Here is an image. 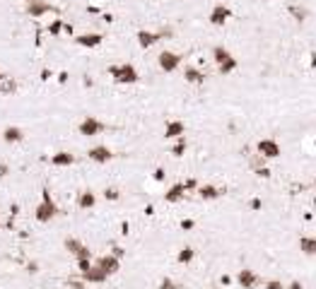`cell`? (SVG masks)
<instances>
[{
  "instance_id": "cell-22",
  "label": "cell",
  "mask_w": 316,
  "mask_h": 289,
  "mask_svg": "<svg viewBox=\"0 0 316 289\" xmlns=\"http://www.w3.org/2000/svg\"><path fill=\"white\" fill-rule=\"evenodd\" d=\"M51 164H53V166H73L75 154H70V152H56V154L51 157Z\"/></svg>"
},
{
  "instance_id": "cell-25",
  "label": "cell",
  "mask_w": 316,
  "mask_h": 289,
  "mask_svg": "<svg viewBox=\"0 0 316 289\" xmlns=\"http://www.w3.org/2000/svg\"><path fill=\"white\" fill-rule=\"evenodd\" d=\"M46 32H49V34L53 36V39H58V36L63 34V32H65V22H63V19L58 17V19H53V22H51V24H49V27H46Z\"/></svg>"
},
{
  "instance_id": "cell-32",
  "label": "cell",
  "mask_w": 316,
  "mask_h": 289,
  "mask_svg": "<svg viewBox=\"0 0 316 289\" xmlns=\"http://www.w3.org/2000/svg\"><path fill=\"white\" fill-rule=\"evenodd\" d=\"M104 198H106V200H111V202H113V200H118V198H121V193H118L116 188H106V191H104Z\"/></svg>"
},
{
  "instance_id": "cell-13",
  "label": "cell",
  "mask_w": 316,
  "mask_h": 289,
  "mask_svg": "<svg viewBox=\"0 0 316 289\" xmlns=\"http://www.w3.org/2000/svg\"><path fill=\"white\" fill-rule=\"evenodd\" d=\"M259 282H261V277L254 270H249V268L239 270V275H237V285H239L242 289H254Z\"/></svg>"
},
{
  "instance_id": "cell-37",
  "label": "cell",
  "mask_w": 316,
  "mask_h": 289,
  "mask_svg": "<svg viewBox=\"0 0 316 289\" xmlns=\"http://www.w3.org/2000/svg\"><path fill=\"white\" fill-rule=\"evenodd\" d=\"M113 255H116V258H123V255H126V251H123V248H121V246H113Z\"/></svg>"
},
{
  "instance_id": "cell-12",
  "label": "cell",
  "mask_w": 316,
  "mask_h": 289,
  "mask_svg": "<svg viewBox=\"0 0 316 289\" xmlns=\"http://www.w3.org/2000/svg\"><path fill=\"white\" fill-rule=\"evenodd\" d=\"M80 280H82L85 285H104L109 277H106V275H104V272H102V270H99V268H97V265L92 263V268H90V270L80 272Z\"/></svg>"
},
{
  "instance_id": "cell-27",
  "label": "cell",
  "mask_w": 316,
  "mask_h": 289,
  "mask_svg": "<svg viewBox=\"0 0 316 289\" xmlns=\"http://www.w3.org/2000/svg\"><path fill=\"white\" fill-rule=\"evenodd\" d=\"M186 147H188L186 138L181 135V138H176V144L171 147V154H174V157H184V152H186Z\"/></svg>"
},
{
  "instance_id": "cell-7",
  "label": "cell",
  "mask_w": 316,
  "mask_h": 289,
  "mask_svg": "<svg viewBox=\"0 0 316 289\" xmlns=\"http://www.w3.org/2000/svg\"><path fill=\"white\" fill-rule=\"evenodd\" d=\"M94 265L104 272L106 277H111V275H116V272L121 270V258H116L113 253H106V255H99L94 260Z\"/></svg>"
},
{
  "instance_id": "cell-33",
  "label": "cell",
  "mask_w": 316,
  "mask_h": 289,
  "mask_svg": "<svg viewBox=\"0 0 316 289\" xmlns=\"http://www.w3.org/2000/svg\"><path fill=\"white\" fill-rule=\"evenodd\" d=\"M65 287H68V289H85V287H87V285H85L82 280H70V282H68Z\"/></svg>"
},
{
  "instance_id": "cell-6",
  "label": "cell",
  "mask_w": 316,
  "mask_h": 289,
  "mask_svg": "<svg viewBox=\"0 0 316 289\" xmlns=\"http://www.w3.org/2000/svg\"><path fill=\"white\" fill-rule=\"evenodd\" d=\"M63 246H65V251L73 255L75 260H82V258H94L92 255V251L80 241V239H75V236H68L65 241H63Z\"/></svg>"
},
{
  "instance_id": "cell-3",
  "label": "cell",
  "mask_w": 316,
  "mask_h": 289,
  "mask_svg": "<svg viewBox=\"0 0 316 289\" xmlns=\"http://www.w3.org/2000/svg\"><path fill=\"white\" fill-rule=\"evenodd\" d=\"M24 12H27V17L32 19H41L44 15H60V10L58 7H53L49 0H29L27 2V7H24Z\"/></svg>"
},
{
  "instance_id": "cell-41",
  "label": "cell",
  "mask_w": 316,
  "mask_h": 289,
  "mask_svg": "<svg viewBox=\"0 0 316 289\" xmlns=\"http://www.w3.org/2000/svg\"><path fill=\"white\" fill-rule=\"evenodd\" d=\"M0 82H5V75H2V72H0Z\"/></svg>"
},
{
  "instance_id": "cell-24",
  "label": "cell",
  "mask_w": 316,
  "mask_h": 289,
  "mask_svg": "<svg viewBox=\"0 0 316 289\" xmlns=\"http://www.w3.org/2000/svg\"><path fill=\"white\" fill-rule=\"evenodd\" d=\"M237 65H239V63H237V58L232 55V58H227L224 63H220V65H217V70H220V75H224V77H227V75H232V72L237 70Z\"/></svg>"
},
{
  "instance_id": "cell-29",
  "label": "cell",
  "mask_w": 316,
  "mask_h": 289,
  "mask_svg": "<svg viewBox=\"0 0 316 289\" xmlns=\"http://www.w3.org/2000/svg\"><path fill=\"white\" fill-rule=\"evenodd\" d=\"M92 263H94V258H82V260H77V270H80V272L90 270V268H92Z\"/></svg>"
},
{
  "instance_id": "cell-34",
  "label": "cell",
  "mask_w": 316,
  "mask_h": 289,
  "mask_svg": "<svg viewBox=\"0 0 316 289\" xmlns=\"http://www.w3.org/2000/svg\"><path fill=\"white\" fill-rule=\"evenodd\" d=\"M265 289H285V287H282L280 280H268V282H265Z\"/></svg>"
},
{
  "instance_id": "cell-21",
  "label": "cell",
  "mask_w": 316,
  "mask_h": 289,
  "mask_svg": "<svg viewBox=\"0 0 316 289\" xmlns=\"http://www.w3.org/2000/svg\"><path fill=\"white\" fill-rule=\"evenodd\" d=\"M184 80L191 82V85H201V82H205V72H201L198 68H193V65H188L186 70H184Z\"/></svg>"
},
{
  "instance_id": "cell-30",
  "label": "cell",
  "mask_w": 316,
  "mask_h": 289,
  "mask_svg": "<svg viewBox=\"0 0 316 289\" xmlns=\"http://www.w3.org/2000/svg\"><path fill=\"white\" fill-rule=\"evenodd\" d=\"M159 289H181V285H176L174 280L164 277V280H162V285H159Z\"/></svg>"
},
{
  "instance_id": "cell-14",
  "label": "cell",
  "mask_w": 316,
  "mask_h": 289,
  "mask_svg": "<svg viewBox=\"0 0 316 289\" xmlns=\"http://www.w3.org/2000/svg\"><path fill=\"white\" fill-rule=\"evenodd\" d=\"M135 39H138V46H140V48H152L157 41H162V34H159V32H148V29H140V32L135 34Z\"/></svg>"
},
{
  "instance_id": "cell-4",
  "label": "cell",
  "mask_w": 316,
  "mask_h": 289,
  "mask_svg": "<svg viewBox=\"0 0 316 289\" xmlns=\"http://www.w3.org/2000/svg\"><path fill=\"white\" fill-rule=\"evenodd\" d=\"M77 130H80L82 138H94V135H102V133L106 130V126H104L99 118H94V116H85V118L80 121Z\"/></svg>"
},
{
  "instance_id": "cell-15",
  "label": "cell",
  "mask_w": 316,
  "mask_h": 289,
  "mask_svg": "<svg viewBox=\"0 0 316 289\" xmlns=\"http://www.w3.org/2000/svg\"><path fill=\"white\" fill-rule=\"evenodd\" d=\"M24 140V130L19 126H7L5 130H2V143L7 144H17Z\"/></svg>"
},
{
  "instance_id": "cell-26",
  "label": "cell",
  "mask_w": 316,
  "mask_h": 289,
  "mask_svg": "<svg viewBox=\"0 0 316 289\" xmlns=\"http://www.w3.org/2000/svg\"><path fill=\"white\" fill-rule=\"evenodd\" d=\"M227 58H232V53H229L224 46H215V48H212V60H215L217 65H220V63H224Z\"/></svg>"
},
{
  "instance_id": "cell-38",
  "label": "cell",
  "mask_w": 316,
  "mask_h": 289,
  "mask_svg": "<svg viewBox=\"0 0 316 289\" xmlns=\"http://www.w3.org/2000/svg\"><path fill=\"white\" fill-rule=\"evenodd\" d=\"M181 229H193V219H184L181 222Z\"/></svg>"
},
{
  "instance_id": "cell-2",
  "label": "cell",
  "mask_w": 316,
  "mask_h": 289,
  "mask_svg": "<svg viewBox=\"0 0 316 289\" xmlns=\"http://www.w3.org/2000/svg\"><path fill=\"white\" fill-rule=\"evenodd\" d=\"M109 75L113 77L116 85H135L140 80V72L133 63H121V65H111L109 68Z\"/></svg>"
},
{
  "instance_id": "cell-40",
  "label": "cell",
  "mask_w": 316,
  "mask_h": 289,
  "mask_svg": "<svg viewBox=\"0 0 316 289\" xmlns=\"http://www.w3.org/2000/svg\"><path fill=\"white\" fill-rule=\"evenodd\" d=\"M0 176H7V164H0Z\"/></svg>"
},
{
  "instance_id": "cell-16",
  "label": "cell",
  "mask_w": 316,
  "mask_h": 289,
  "mask_svg": "<svg viewBox=\"0 0 316 289\" xmlns=\"http://www.w3.org/2000/svg\"><path fill=\"white\" fill-rule=\"evenodd\" d=\"M186 198V188H184V183H174V186H169L167 193H164V200L167 202H181V200Z\"/></svg>"
},
{
  "instance_id": "cell-5",
  "label": "cell",
  "mask_w": 316,
  "mask_h": 289,
  "mask_svg": "<svg viewBox=\"0 0 316 289\" xmlns=\"http://www.w3.org/2000/svg\"><path fill=\"white\" fill-rule=\"evenodd\" d=\"M181 60H184V55L176 53V51H162L157 55V65H159L162 72H174L181 65Z\"/></svg>"
},
{
  "instance_id": "cell-31",
  "label": "cell",
  "mask_w": 316,
  "mask_h": 289,
  "mask_svg": "<svg viewBox=\"0 0 316 289\" xmlns=\"http://www.w3.org/2000/svg\"><path fill=\"white\" fill-rule=\"evenodd\" d=\"M184 188H186V193L198 191V181H196V179H186V181H184Z\"/></svg>"
},
{
  "instance_id": "cell-18",
  "label": "cell",
  "mask_w": 316,
  "mask_h": 289,
  "mask_svg": "<svg viewBox=\"0 0 316 289\" xmlns=\"http://www.w3.org/2000/svg\"><path fill=\"white\" fill-rule=\"evenodd\" d=\"M224 191L222 188H217V186H198V198L201 200H217L220 195H222Z\"/></svg>"
},
{
  "instance_id": "cell-9",
  "label": "cell",
  "mask_w": 316,
  "mask_h": 289,
  "mask_svg": "<svg viewBox=\"0 0 316 289\" xmlns=\"http://www.w3.org/2000/svg\"><path fill=\"white\" fill-rule=\"evenodd\" d=\"M256 149H259L261 157H265V159H278L280 154H282V149H280V144L273 140V138H265V140H261L256 144Z\"/></svg>"
},
{
  "instance_id": "cell-28",
  "label": "cell",
  "mask_w": 316,
  "mask_h": 289,
  "mask_svg": "<svg viewBox=\"0 0 316 289\" xmlns=\"http://www.w3.org/2000/svg\"><path fill=\"white\" fill-rule=\"evenodd\" d=\"M290 12L295 15V19H297V22H304V19H307V15H309V12H307L304 7H295V5L290 7Z\"/></svg>"
},
{
  "instance_id": "cell-11",
  "label": "cell",
  "mask_w": 316,
  "mask_h": 289,
  "mask_svg": "<svg viewBox=\"0 0 316 289\" xmlns=\"http://www.w3.org/2000/svg\"><path fill=\"white\" fill-rule=\"evenodd\" d=\"M102 41H104V34H99V32H87V34L75 36V44L82 48H97V46H102Z\"/></svg>"
},
{
  "instance_id": "cell-17",
  "label": "cell",
  "mask_w": 316,
  "mask_h": 289,
  "mask_svg": "<svg viewBox=\"0 0 316 289\" xmlns=\"http://www.w3.org/2000/svg\"><path fill=\"white\" fill-rule=\"evenodd\" d=\"M184 133H186L184 121H169L167 128H164V138H167V140H176V138H181Z\"/></svg>"
},
{
  "instance_id": "cell-39",
  "label": "cell",
  "mask_w": 316,
  "mask_h": 289,
  "mask_svg": "<svg viewBox=\"0 0 316 289\" xmlns=\"http://www.w3.org/2000/svg\"><path fill=\"white\" fill-rule=\"evenodd\" d=\"M287 289H304V287H302V282L295 280V282H290V285H287Z\"/></svg>"
},
{
  "instance_id": "cell-1",
  "label": "cell",
  "mask_w": 316,
  "mask_h": 289,
  "mask_svg": "<svg viewBox=\"0 0 316 289\" xmlns=\"http://www.w3.org/2000/svg\"><path fill=\"white\" fill-rule=\"evenodd\" d=\"M63 210L58 207V202L53 200L51 195V191H41V200H39L37 210H34V219H37L39 224H49L51 219H56Z\"/></svg>"
},
{
  "instance_id": "cell-20",
  "label": "cell",
  "mask_w": 316,
  "mask_h": 289,
  "mask_svg": "<svg viewBox=\"0 0 316 289\" xmlns=\"http://www.w3.org/2000/svg\"><path fill=\"white\" fill-rule=\"evenodd\" d=\"M297 246L304 255H316V236H302L297 241Z\"/></svg>"
},
{
  "instance_id": "cell-35",
  "label": "cell",
  "mask_w": 316,
  "mask_h": 289,
  "mask_svg": "<svg viewBox=\"0 0 316 289\" xmlns=\"http://www.w3.org/2000/svg\"><path fill=\"white\" fill-rule=\"evenodd\" d=\"M27 272H29V275H37V272H39V263H37V260H29V263H27Z\"/></svg>"
},
{
  "instance_id": "cell-8",
  "label": "cell",
  "mask_w": 316,
  "mask_h": 289,
  "mask_svg": "<svg viewBox=\"0 0 316 289\" xmlns=\"http://www.w3.org/2000/svg\"><path fill=\"white\" fill-rule=\"evenodd\" d=\"M87 159L94 164H109L113 159V152L111 147H106V144H94L87 149Z\"/></svg>"
},
{
  "instance_id": "cell-19",
  "label": "cell",
  "mask_w": 316,
  "mask_h": 289,
  "mask_svg": "<svg viewBox=\"0 0 316 289\" xmlns=\"http://www.w3.org/2000/svg\"><path fill=\"white\" fill-rule=\"evenodd\" d=\"M94 205H97L94 191H82V193L77 195V207H80V210H92Z\"/></svg>"
},
{
  "instance_id": "cell-42",
  "label": "cell",
  "mask_w": 316,
  "mask_h": 289,
  "mask_svg": "<svg viewBox=\"0 0 316 289\" xmlns=\"http://www.w3.org/2000/svg\"><path fill=\"white\" fill-rule=\"evenodd\" d=\"M24 2H29V0H24Z\"/></svg>"
},
{
  "instance_id": "cell-23",
  "label": "cell",
  "mask_w": 316,
  "mask_h": 289,
  "mask_svg": "<svg viewBox=\"0 0 316 289\" xmlns=\"http://www.w3.org/2000/svg\"><path fill=\"white\" fill-rule=\"evenodd\" d=\"M193 258H196V251H193L191 246H184V248L179 251V255H176V263H179V265H188Z\"/></svg>"
},
{
  "instance_id": "cell-10",
  "label": "cell",
  "mask_w": 316,
  "mask_h": 289,
  "mask_svg": "<svg viewBox=\"0 0 316 289\" xmlns=\"http://www.w3.org/2000/svg\"><path fill=\"white\" fill-rule=\"evenodd\" d=\"M229 17H232V10H229L227 5L220 2V5H215V7L210 10V17H208V19H210V24H212V27H224Z\"/></svg>"
},
{
  "instance_id": "cell-36",
  "label": "cell",
  "mask_w": 316,
  "mask_h": 289,
  "mask_svg": "<svg viewBox=\"0 0 316 289\" xmlns=\"http://www.w3.org/2000/svg\"><path fill=\"white\" fill-rule=\"evenodd\" d=\"M152 179H155V181H164V169H155Z\"/></svg>"
}]
</instances>
